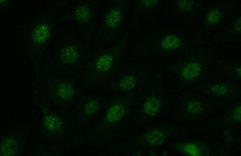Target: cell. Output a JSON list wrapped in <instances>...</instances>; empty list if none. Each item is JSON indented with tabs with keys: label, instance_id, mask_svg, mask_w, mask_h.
<instances>
[{
	"label": "cell",
	"instance_id": "6da1fadb",
	"mask_svg": "<svg viewBox=\"0 0 241 156\" xmlns=\"http://www.w3.org/2000/svg\"><path fill=\"white\" fill-rule=\"evenodd\" d=\"M136 94L134 92L124 93L113 100L92 128L91 137L101 142L109 140L137 104Z\"/></svg>",
	"mask_w": 241,
	"mask_h": 156
},
{
	"label": "cell",
	"instance_id": "7a4b0ae2",
	"mask_svg": "<svg viewBox=\"0 0 241 156\" xmlns=\"http://www.w3.org/2000/svg\"><path fill=\"white\" fill-rule=\"evenodd\" d=\"M123 50V44L120 43L90 56L87 65L85 86L93 89L110 79L116 71Z\"/></svg>",
	"mask_w": 241,
	"mask_h": 156
},
{
	"label": "cell",
	"instance_id": "3957f363",
	"mask_svg": "<svg viewBox=\"0 0 241 156\" xmlns=\"http://www.w3.org/2000/svg\"><path fill=\"white\" fill-rule=\"evenodd\" d=\"M162 73H155L146 84L141 94L139 116L143 121L153 118L161 111L165 103L164 85Z\"/></svg>",
	"mask_w": 241,
	"mask_h": 156
},
{
	"label": "cell",
	"instance_id": "277c9868",
	"mask_svg": "<svg viewBox=\"0 0 241 156\" xmlns=\"http://www.w3.org/2000/svg\"><path fill=\"white\" fill-rule=\"evenodd\" d=\"M151 74L149 70L126 68L122 69L111 80L103 87V90L123 93L136 92L149 81Z\"/></svg>",
	"mask_w": 241,
	"mask_h": 156
},
{
	"label": "cell",
	"instance_id": "5b68a950",
	"mask_svg": "<svg viewBox=\"0 0 241 156\" xmlns=\"http://www.w3.org/2000/svg\"><path fill=\"white\" fill-rule=\"evenodd\" d=\"M98 6L97 2L92 0H77L67 16L68 18L77 25L84 40L91 38L93 30L92 24Z\"/></svg>",
	"mask_w": 241,
	"mask_h": 156
},
{
	"label": "cell",
	"instance_id": "8992f818",
	"mask_svg": "<svg viewBox=\"0 0 241 156\" xmlns=\"http://www.w3.org/2000/svg\"><path fill=\"white\" fill-rule=\"evenodd\" d=\"M120 3L112 1L108 4L102 18L95 40L97 46H102L117 32L123 18V10Z\"/></svg>",
	"mask_w": 241,
	"mask_h": 156
},
{
	"label": "cell",
	"instance_id": "52a82bcc",
	"mask_svg": "<svg viewBox=\"0 0 241 156\" xmlns=\"http://www.w3.org/2000/svg\"><path fill=\"white\" fill-rule=\"evenodd\" d=\"M87 44L76 37H72L63 46L60 51L59 58L63 67L76 71L87 57L89 56Z\"/></svg>",
	"mask_w": 241,
	"mask_h": 156
},
{
	"label": "cell",
	"instance_id": "ba28073f",
	"mask_svg": "<svg viewBox=\"0 0 241 156\" xmlns=\"http://www.w3.org/2000/svg\"><path fill=\"white\" fill-rule=\"evenodd\" d=\"M105 103L104 99L98 97L90 96L82 99L75 109L78 123L82 125L90 123L102 110Z\"/></svg>",
	"mask_w": 241,
	"mask_h": 156
},
{
	"label": "cell",
	"instance_id": "9c48e42d",
	"mask_svg": "<svg viewBox=\"0 0 241 156\" xmlns=\"http://www.w3.org/2000/svg\"><path fill=\"white\" fill-rule=\"evenodd\" d=\"M168 136L166 126L154 128L135 138L131 146L134 148L157 146L166 142Z\"/></svg>",
	"mask_w": 241,
	"mask_h": 156
},
{
	"label": "cell",
	"instance_id": "30bf717a",
	"mask_svg": "<svg viewBox=\"0 0 241 156\" xmlns=\"http://www.w3.org/2000/svg\"><path fill=\"white\" fill-rule=\"evenodd\" d=\"M57 87V93L59 98L69 105L76 102L79 95V88L75 79H62Z\"/></svg>",
	"mask_w": 241,
	"mask_h": 156
},
{
	"label": "cell",
	"instance_id": "8fae6325",
	"mask_svg": "<svg viewBox=\"0 0 241 156\" xmlns=\"http://www.w3.org/2000/svg\"><path fill=\"white\" fill-rule=\"evenodd\" d=\"M201 68L197 62H192L187 65L183 69L182 75L186 80H192L200 74Z\"/></svg>",
	"mask_w": 241,
	"mask_h": 156
},
{
	"label": "cell",
	"instance_id": "7c38bea8",
	"mask_svg": "<svg viewBox=\"0 0 241 156\" xmlns=\"http://www.w3.org/2000/svg\"><path fill=\"white\" fill-rule=\"evenodd\" d=\"M49 29L47 26L41 24L37 26L33 30V38L38 43H42L45 41L49 35Z\"/></svg>",
	"mask_w": 241,
	"mask_h": 156
},
{
	"label": "cell",
	"instance_id": "4fadbf2b",
	"mask_svg": "<svg viewBox=\"0 0 241 156\" xmlns=\"http://www.w3.org/2000/svg\"><path fill=\"white\" fill-rule=\"evenodd\" d=\"M181 41L177 37L173 35L169 36L162 40L161 43L162 48L165 50H172L179 47Z\"/></svg>",
	"mask_w": 241,
	"mask_h": 156
},
{
	"label": "cell",
	"instance_id": "5bb4252c",
	"mask_svg": "<svg viewBox=\"0 0 241 156\" xmlns=\"http://www.w3.org/2000/svg\"><path fill=\"white\" fill-rule=\"evenodd\" d=\"M46 126L49 129L53 130L59 129L61 126V122L58 117L55 116H49L45 120Z\"/></svg>",
	"mask_w": 241,
	"mask_h": 156
},
{
	"label": "cell",
	"instance_id": "9a60e30c",
	"mask_svg": "<svg viewBox=\"0 0 241 156\" xmlns=\"http://www.w3.org/2000/svg\"><path fill=\"white\" fill-rule=\"evenodd\" d=\"M182 150L189 154L198 156L200 154V150L198 147L192 144L183 145L181 147Z\"/></svg>",
	"mask_w": 241,
	"mask_h": 156
},
{
	"label": "cell",
	"instance_id": "2e32d148",
	"mask_svg": "<svg viewBox=\"0 0 241 156\" xmlns=\"http://www.w3.org/2000/svg\"><path fill=\"white\" fill-rule=\"evenodd\" d=\"M221 14L217 10H214L210 12L207 15V20L210 23H214L217 22L220 20Z\"/></svg>",
	"mask_w": 241,
	"mask_h": 156
},
{
	"label": "cell",
	"instance_id": "e0dca14e",
	"mask_svg": "<svg viewBox=\"0 0 241 156\" xmlns=\"http://www.w3.org/2000/svg\"><path fill=\"white\" fill-rule=\"evenodd\" d=\"M212 88L215 92L219 94L224 93L227 91V87L226 86L222 84L215 85L213 86Z\"/></svg>",
	"mask_w": 241,
	"mask_h": 156
},
{
	"label": "cell",
	"instance_id": "ac0fdd59",
	"mask_svg": "<svg viewBox=\"0 0 241 156\" xmlns=\"http://www.w3.org/2000/svg\"><path fill=\"white\" fill-rule=\"evenodd\" d=\"M179 5L182 9L186 10L189 9L191 6V4L189 1H182L179 3Z\"/></svg>",
	"mask_w": 241,
	"mask_h": 156
},
{
	"label": "cell",
	"instance_id": "d6986e66",
	"mask_svg": "<svg viewBox=\"0 0 241 156\" xmlns=\"http://www.w3.org/2000/svg\"><path fill=\"white\" fill-rule=\"evenodd\" d=\"M188 108L189 109L191 110L196 111L200 109V105L196 102H193L189 105Z\"/></svg>",
	"mask_w": 241,
	"mask_h": 156
}]
</instances>
